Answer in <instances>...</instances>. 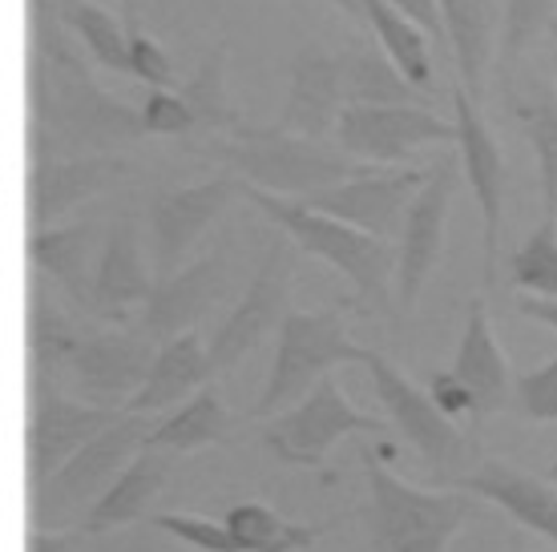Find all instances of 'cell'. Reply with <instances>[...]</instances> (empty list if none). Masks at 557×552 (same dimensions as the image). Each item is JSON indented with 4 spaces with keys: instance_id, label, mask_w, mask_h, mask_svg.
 Listing matches in <instances>:
<instances>
[{
    "instance_id": "6da1fadb",
    "label": "cell",
    "mask_w": 557,
    "mask_h": 552,
    "mask_svg": "<svg viewBox=\"0 0 557 552\" xmlns=\"http://www.w3.org/2000/svg\"><path fill=\"white\" fill-rule=\"evenodd\" d=\"M70 28L25 37V166L82 153H126L146 138L141 110H129L94 81Z\"/></svg>"
},
{
    "instance_id": "7a4b0ae2",
    "label": "cell",
    "mask_w": 557,
    "mask_h": 552,
    "mask_svg": "<svg viewBox=\"0 0 557 552\" xmlns=\"http://www.w3.org/2000/svg\"><path fill=\"white\" fill-rule=\"evenodd\" d=\"M243 198L259 214H267V222L278 226L304 254H315L348 278L356 287L348 306H360V315H392L396 311V247L392 242L368 235V230H356L332 214H320L295 198L267 193L259 186H247Z\"/></svg>"
},
{
    "instance_id": "3957f363",
    "label": "cell",
    "mask_w": 557,
    "mask_h": 552,
    "mask_svg": "<svg viewBox=\"0 0 557 552\" xmlns=\"http://www.w3.org/2000/svg\"><path fill=\"white\" fill-rule=\"evenodd\" d=\"M186 150L219 162L247 186H259V190L278 193V198H295V202L332 190V186L356 178L368 166V162L348 158L344 150H332L327 141L295 138V134H283L275 125L255 122H247L231 138L186 141Z\"/></svg>"
},
{
    "instance_id": "277c9868",
    "label": "cell",
    "mask_w": 557,
    "mask_h": 552,
    "mask_svg": "<svg viewBox=\"0 0 557 552\" xmlns=\"http://www.w3.org/2000/svg\"><path fill=\"white\" fill-rule=\"evenodd\" d=\"M162 415L122 412L110 428L94 436L77 456H70L49 480L25 497V525L49 532H77L89 509L113 488V480L150 448Z\"/></svg>"
},
{
    "instance_id": "5b68a950",
    "label": "cell",
    "mask_w": 557,
    "mask_h": 552,
    "mask_svg": "<svg viewBox=\"0 0 557 552\" xmlns=\"http://www.w3.org/2000/svg\"><path fill=\"white\" fill-rule=\"evenodd\" d=\"M368 500L360 509L368 552H445L476 516L473 492H424L405 484L376 452H363Z\"/></svg>"
},
{
    "instance_id": "8992f818",
    "label": "cell",
    "mask_w": 557,
    "mask_h": 552,
    "mask_svg": "<svg viewBox=\"0 0 557 552\" xmlns=\"http://www.w3.org/2000/svg\"><path fill=\"white\" fill-rule=\"evenodd\" d=\"M344 306L348 303L320 306V311H287L283 327L275 331V360H271L263 396L247 412L251 419H271L287 412L335 367L368 360V347L351 343L344 331Z\"/></svg>"
},
{
    "instance_id": "52a82bcc",
    "label": "cell",
    "mask_w": 557,
    "mask_h": 552,
    "mask_svg": "<svg viewBox=\"0 0 557 552\" xmlns=\"http://www.w3.org/2000/svg\"><path fill=\"white\" fill-rule=\"evenodd\" d=\"M388 428L392 424H384L376 415H363L360 407H351L339 384L327 375L295 407L271 415V424L259 440L287 468H323V456L344 436H388Z\"/></svg>"
},
{
    "instance_id": "ba28073f",
    "label": "cell",
    "mask_w": 557,
    "mask_h": 552,
    "mask_svg": "<svg viewBox=\"0 0 557 552\" xmlns=\"http://www.w3.org/2000/svg\"><path fill=\"white\" fill-rule=\"evenodd\" d=\"M117 415V407L85 403L57 384H25V497L110 428Z\"/></svg>"
},
{
    "instance_id": "9c48e42d",
    "label": "cell",
    "mask_w": 557,
    "mask_h": 552,
    "mask_svg": "<svg viewBox=\"0 0 557 552\" xmlns=\"http://www.w3.org/2000/svg\"><path fill=\"white\" fill-rule=\"evenodd\" d=\"M363 367L372 375V387H376L380 403L388 412V424L400 431V440L412 452H420V460L429 464L436 480H453L457 468L465 464V456H469L465 431L432 403L429 387H417L405 372H396L380 351H368Z\"/></svg>"
},
{
    "instance_id": "30bf717a",
    "label": "cell",
    "mask_w": 557,
    "mask_h": 552,
    "mask_svg": "<svg viewBox=\"0 0 557 552\" xmlns=\"http://www.w3.org/2000/svg\"><path fill=\"white\" fill-rule=\"evenodd\" d=\"M247 190V181L223 170L214 178L190 181V186H170V190H153L150 206H146V235H150V259L158 275H174L182 271V259L190 254L198 238L207 235V226L219 222V214L231 210Z\"/></svg>"
},
{
    "instance_id": "8fae6325",
    "label": "cell",
    "mask_w": 557,
    "mask_h": 552,
    "mask_svg": "<svg viewBox=\"0 0 557 552\" xmlns=\"http://www.w3.org/2000/svg\"><path fill=\"white\" fill-rule=\"evenodd\" d=\"M158 360V343H150L138 327H89L70 363L65 391L98 407H117L126 412L129 400L138 396L150 367Z\"/></svg>"
},
{
    "instance_id": "7c38bea8",
    "label": "cell",
    "mask_w": 557,
    "mask_h": 552,
    "mask_svg": "<svg viewBox=\"0 0 557 552\" xmlns=\"http://www.w3.org/2000/svg\"><path fill=\"white\" fill-rule=\"evenodd\" d=\"M335 146L368 166H400L424 146H457V122L424 105H348L335 125Z\"/></svg>"
},
{
    "instance_id": "4fadbf2b",
    "label": "cell",
    "mask_w": 557,
    "mask_h": 552,
    "mask_svg": "<svg viewBox=\"0 0 557 552\" xmlns=\"http://www.w3.org/2000/svg\"><path fill=\"white\" fill-rule=\"evenodd\" d=\"M287 287H292V238H271V247H267L247 294L219 323V331L210 335L207 351L210 363H214V375L235 372L267 335L283 327V318H287Z\"/></svg>"
},
{
    "instance_id": "5bb4252c",
    "label": "cell",
    "mask_w": 557,
    "mask_h": 552,
    "mask_svg": "<svg viewBox=\"0 0 557 552\" xmlns=\"http://www.w3.org/2000/svg\"><path fill=\"white\" fill-rule=\"evenodd\" d=\"M460 153H448L429 170L424 186L417 190L412 206L405 214V230H400V247H396V315L405 318L417 306L420 290L432 278V266L441 259L445 247V222L453 193H457Z\"/></svg>"
},
{
    "instance_id": "9a60e30c",
    "label": "cell",
    "mask_w": 557,
    "mask_h": 552,
    "mask_svg": "<svg viewBox=\"0 0 557 552\" xmlns=\"http://www.w3.org/2000/svg\"><path fill=\"white\" fill-rule=\"evenodd\" d=\"M424 178H429V170L363 166L356 178L304 198V206L332 214V218L348 222L356 230H368V235L384 238V242H396L400 230H405L408 206H412L417 190L424 186Z\"/></svg>"
},
{
    "instance_id": "2e32d148",
    "label": "cell",
    "mask_w": 557,
    "mask_h": 552,
    "mask_svg": "<svg viewBox=\"0 0 557 552\" xmlns=\"http://www.w3.org/2000/svg\"><path fill=\"white\" fill-rule=\"evenodd\" d=\"M134 170L126 153H82V158H49L25 166V235L61 226V218L110 190Z\"/></svg>"
},
{
    "instance_id": "e0dca14e",
    "label": "cell",
    "mask_w": 557,
    "mask_h": 552,
    "mask_svg": "<svg viewBox=\"0 0 557 552\" xmlns=\"http://www.w3.org/2000/svg\"><path fill=\"white\" fill-rule=\"evenodd\" d=\"M348 110V77H344V53H327L323 45L304 41L292 53V77L283 110L271 125L295 138L327 141L335 138L339 113Z\"/></svg>"
},
{
    "instance_id": "ac0fdd59",
    "label": "cell",
    "mask_w": 557,
    "mask_h": 552,
    "mask_svg": "<svg viewBox=\"0 0 557 552\" xmlns=\"http://www.w3.org/2000/svg\"><path fill=\"white\" fill-rule=\"evenodd\" d=\"M453 122H457V153L465 178L473 186V198L481 206L485 222V266H481V283L493 287L497 283V238H502V210H505V158L502 146L493 138L488 122L481 117L476 101L465 93V85H453Z\"/></svg>"
},
{
    "instance_id": "d6986e66",
    "label": "cell",
    "mask_w": 557,
    "mask_h": 552,
    "mask_svg": "<svg viewBox=\"0 0 557 552\" xmlns=\"http://www.w3.org/2000/svg\"><path fill=\"white\" fill-rule=\"evenodd\" d=\"M226 242L195 259L190 266H182L174 275H158L153 278V290L146 306H141L138 315V327L150 343H170V339H178V335L195 331V323L207 315L210 306L223 299L226 290Z\"/></svg>"
},
{
    "instance_id": "ffe728a7",
    "label": "cell",
    "mask_w": 557,
    "mask_h": 552,
    "mask_svg": "<svg viewBox=\"0 0 557 552\" xmlns=\"http://www.w3.org/2000/svg\"><path fill=\"white\" fill-rule=\"evenodd\" d=\"M150 290L153 278L141 263L138 222L122 214L106 226V238H101L94 290H89V318L106 323V327H134Z\"/></svg>"
},
{
    "instance_id": "44dd1931",
    "label": "cell",
    "mask_w": 557,
    "mask_h": 552,
    "mask_svg": "<svg viewBox=\"0 0 557 552\" xmlns=\"http://www.w3.org/2000/svg\"><path fill=\"white\" fill-rule=\"evenodd\" d=\"M82 339L85 331L61 306V299L53 294V283L33 271L25 283V384L65 387L70 363Z\"/></svg>"
},
{
    "instance_id": "7402d4cb",
    "label": "cell",
    "mask_w": 557,
    "mask_h": 552,
    "mask_svg": "<svg viewBox=\"0 0 557 552\" xmlns=\"http://www.w3.org/2000/svg\"><path fill=\"white\" fill-rule=\"evenodd\" d=\"M101 230L98 218L65 222L49 230H28L25 235V263L53 283L82 315H89V290H94V266L101 254Z\"/></svg>"
},
{
    "instance_id": "603a6c76",
    "label": "cell",
    "mask_w": 557,
    "mask_h": 552,
    "mask_svg": "<svg viewBox=\"0 0 557 552\" xmlns=\"http://www.w3.org/2000/svg\"><path fill=\"white\" fill-rule=\"evenodd\" d=\"M460 492H473L476 500H488L502 512H509L517 525L537 532L557 544V488L542 476L513 468L505 460H485L473 472L457 476Z\"/></svg>"
},
{
    "instance_id": "cb8c5ba5",
    "label": "cell",
    "mask_w": 557,
    "mask_h": 552,
    "mask_svg": "<svg viewBox=\"0 0 557 552\" xmlns=\"http://www.w3.org/2000/svg\"><path fill=\"white\" fill-rule=\"evenodd\" d=\"M453 375L473 391L476 419L493 412H505V407L513 403V375H509V363H505L502 347L493 339V327H488V315L481 299H469V303H465V331H460Z\"/></svg>"
},
{
    "instance_id": "d4e9b609",
    "label": "cell",
    "mask_w": 557,
    "mask_h": 552,
    "mask_svg": "<svg viewBox=\"0 0 557 552\" xmlns=\"http://www.w3.org/2000/svg\"><path fill=\"white\" fill-rule=\"evenodd\" d=\"M210 379H214V363H210L207 343H202L195 331H186V335H178V339H170V343L158 347L150 379H146V387L129 400L126 412H141V415L174 412V407H182L190 396H198Z\"/></svg>"
},
{
    "instance_id": "484cf974",
    "label": "cell",
    "mask_w": 557,
    "mask_h": 552,
    "mask_svg": "<svg viewBox=\"0 0 557 552\" xmlns=\"http://www.w3.org/2000/svg\"><path fill=\"white\" fill-rule=\"evenodd\" d=\"M441 16H445V37L448 53L457 65L465 93L481 101L485 93V73L497 57V41H502V28H497V0H436Z\"/></svg>"
},
{
    "instance_id": "4316f807",
    "label": "cell",
    "mask_w": 557,
    "mask_h": 552,
    "mask_svg": "<svg viewBox=\"0 0 557 552\" xmlns=\"http://www.w3.org/2000/svg\"><path fill=\"white\" fill-rule=\"evenodd\" d=\"M166 460L170 452H158V448H146L141 456H134V464L113 480L110 492L89 509V516L77 525V532L82 537H101V532H113V528L141 520L153 500H158V492H162V484H166Z\"/></svg>"
},
{
    "instance_id": "83f0119b",
    "label": "cell",
    "mask_w": 557,
    "mask_h": 552,
    "mask_svg": "<svg viewBox=\"0 0 557 552\" xmlns=\"http://www.w3.org/2000/svg\"><path fill=\"white\" fill-rule=\"evenodd\" d=\"M226 45H210L198 57V70L178 85L182 101L195 113V138H231L247 125V113L226 97Z\"/></svg>"
},
{
    "instance_id": "f1b7e54d",
    "label": "cell",
    "mask_w": 557,
    "mask_h": 552,
    "mask_svg": "<svg viewBox=\"0 0 557 552\" xmlns=\"http://www.w3.org/2000/svg\"><path fill=\"white\" fill-rule=\"evenodd\" d=\"M210 443H235V415L226 412V403L210 384L182 407L162 415V424L150 436V448L158 452H195Z\"/></svg>"
},
{
    "instance_id": "f546056e",
    "label": "cell",
    "mask_w": 557,
    "mask_h": 552,
    "mask_svg": "<svg viewBox=\"0 0 557 552\" xmlns=\"http://www.w3.org/2000/svg\"><path fill=\"white\" fill-rule=\"evenodd\" d=\"M344 77H348V105H424L432 110V93L408 81L384 49H372V45L344 49Z\"/></svg>"
},
{
    "instance_id": "4dcf8cb0",
    "label": "cell",
    "mask_w": 557,
    "mask_h": 552,
    "mask_svg": "<svg viewBox=\"0 0 557 552\" xmlns=\"http://www.w3.org/2000/svg\"><path fill=\"white\" fill-rule=\"evenodd\" d=\"M363 16H368V28L380 37V49L400 65L408 81L432 93V49H429V33L408 21L400 9H392L388 0H363Z\"/></svg>"
},
{
    "instance_id": "1f68e13d",
    "label": "cell",
    "mask_w": 557,
    "mask_h": 552,
    "mask_svg": "<svg viewBox=\"0 0 557 552\" xmlns=\"http://www.w3.org/2000/svg\"><path fill=\"white\" fill-rule=\"evenodd\" d=\"M65 28H70L73 37L82 41L85 57L101 65V70L110 73H126L129 77V25L126 21H117L113 13L98 9L94 0H70L65 9Z\"/></svg>"
},
{
    "instance_id": "d6a6232c",
    "label": "cell",
    "mask_w": 557,
    "mask_h": 552,
    "mask_svg": "<svg viewBox=\"0 0 557 552\" xmlns=\"http://www.w3.org/2000/svg\"><path fill=\"white\" fill-rule=\"evenodd\" d=\"M513 117L521 122V134L530 141L533 158H537L545 210H557V93L545 85L530 101H517Z\"/></svg>"
},
{
    "instance_id": "836d02e7",
    "label": "cell",
    "mask_w": 557,
    "mask_h": 552,
    "mask_svg": "<svg viewBox=\"0 0 557 552\" xmlns=\"http://www.w3.org/2000/svg\"><path fill=\"white\" fill-rule=\"evenodd\" d=\"M223 525L238 537V544L247 552L255 549H271V544H283V540H295L299 549H311L320 540L323 525H287L275 509H267L259 500H238L223 512Z\"/></svg>"
},
{
    "instance_id": "e575fe53",
    "label": "cell",
    "mask_w": 557,
    "mask_h": 552,
    "mask_svg": "<svg viewBox=\"0 0 557 552\" xmlns=\"http://www.w3.org/2000/svg\"><path fill=\"white\" fill-rule=\"evenodd\" d=\"M513 287L537 299H557V210H545L533 230L509 259Z\"/></svg>"
},
{
    "instance_id": "d590c367",
    "label": "cell",
    "mask_w": 557,
    "mask_h": 552,
    "mask_svg": "<svg viewBox=\"0 0 557 552\" xmlns=\"http://www.w3.org/2000/svg\"><path fill=\"white\" fill-rule=\"evenodd\" d=\"M557 21V0H505L502 9V41H497V70L509 73L530 53L537 37L549 33Z\"/></svg>"
},
{
    "instance_id": "8d00e7d4",
    "label": "cell",
    "mask_w": 557,
    "mask_h": 552,
    "mask_svg": "<svg viewBox=\"0 0 557 552\" xmlns=\"http://www.w3.org/2000/svg\"><path fill=\"white\" fill-rule=\"evenodd\" d=\"M150 525L162 528V532H170L174 540H182V544H190V549H198V552H247L223 520L186 516V512H158V516H150Z\"/></svg>"
},
{
    "instance_id": "74e56055",
    "label": "cell",
    "mask_w": 557,
    "mask_h": 552,
    "mask_svg": "<svg viewBox=\"0 0 557 552\" xmlns=\"http://www.w3.org/2000/svg\"><path fill=\"white\" fill-rule=\"evenodd\" d=\"M141 122H146V138H195V113L178 89H146Z\"/></svg>"
},
{
    "instance_id": "f35d334b",
    "label": "cell",
    "mask_w": 557,
    "mask_h": 552,
    "mask_svg": "<svg viewBox=\"0 0 557 552\" xmlns=\"http://www.w3.org/2000/svg\"><path fill=\"white\" fill-rule=\"evenodd\" d=\"M513 407L525 419L557 424V355L537 372H525L513 379Z\"/></svg>"
},
{
    "instance_id": "ab89813d",
    "label": "cell",
    "mask_w": 557,
    "mask_h": 552,
    "mask_svg": "<svg viewBox=\"0 0 557 552\" xmlns=\"http://www.w3.org/2000/svg\"><path fill=\"white\" fill-rule=\"evenodd\" d=\"M129 77H138L146 89H178L170 53L138 25H129Z\"/></svg>"
},
{
    "instance_id": "60d3db41",
    "label": "cell",
    "mask_w": 557,
    "mask_h": 552,
    "mask_svg": "<svg viewBox=\"0 0 557 552\" xmlns=\"http://www.w3.org/2000/svg\"><path fill=\"white\" fill-rule=\"evenodd\" d=\"M429 396H432V403H436V407L448 415V419H457V415H473V419H476L473 391L460 384L453 372H436V375H432V379H429Z\"/></svg>"
},
{
    "instance_id": "b9f144b4",
    "label": "cell",
    "mask_w": 557,
    "mask_h": 552,
    "mask_svg": "<svg viewBox=\"0 0 557 552\" xmlns=\"http://www.w3.org/2000/svg\"><path fill=\"white\" fill-rule=\"evenodd\" d=\"M392 9H400L408 21H417L424 33L432 37V45L448 53V37H445V16H441V4L436 0H388Z\"/></svg>"
},
{
    "instance_id": "7bdbcfd3",
    "label": "cell",
    "mask_w": 557,
    "mask_h": 552,
    "mask_svg": "<svg viewBox=\"0 0 557 552\" xmlns=\"http://www.w3.org/2000/svg\"><path fill=\"white\" fill-rule=\"evenodd\" d=\"M82 532H49V528H28L25 552H77Z\"/></svg>"
},
{
    "instance_id": "ee69618b",
    "label": "cell",
    "mask_w": 557,
    "mask_h": 552,
    "mask_svg": "<svg viewBox=\"0 0 557 552\" xmlns=\"http://www.w3.org/2000/svg\"><path fill=\"white\" fill-rule=\"evenodd\" d=\"M517 315L533 318V323H545L557 331V299H537V294H521L517 299Z\"/></svg>"
},
{
    "instance_id": "f6af8a7d",
    "label": "cell",
    "mask_w": 557,
    "mask_h": 552,
    "mask_svg": "<svg viewBox=\"0 0 557 552\" xmlns=\"http://www.w3.org/2000/svg\"><path fill=\"white\" fill-rule=\"evenodd\" d=\"M327 4H335V9H339V13L348 16L351 25H368V16H363V0H327Z\"/></svg>"
},
{
    "instance_id": "bcb514c9",
    "label": "cell",
    "mask_w": 557,
    "mask_h": 552,
    "mask_svg": "<svg viewBox=\"0 0 557 552\" xmlns=\"http://www.w3.org/2000/svg\"><path fill=\"white\" fill-rule=\"evenodd\" d=\"M122 21H126V25L138 21V0H122Z\"/></svg>"
},
{
    "instance_id": "7dc6e473",
    "label": "cell",
    "mask_w": 557,
    "mask_h": 552,
    "mask_svg": "<svg viewBox=\"0 0 557 552\" xmlns=\"http://www.w3.org/2000/svg\"><path fill=\"white\" fill-rule=\"evenodd\" d=\"M545 37H549V57H554V73H557V21L549 25V33H545Z\"/></svg>"
},
{
    "instance_id": "c3c4849f",
    "label": "cell",
    "mask_w": 557,
    "mask_h": 552,
    "mask_svg": "<svg viewBox=\"0 0 557 552\" xmlns=\"http://www.w3.org/2000/svg\"><path fill=\"white\" fill-rule=\"evenodd\" d=\"M299 544L295 540H283V544H271V549H255V552H295Z\"/></svg>"
},
{
    "instance_id": "681fc988",
    "label": "cell",
    "mask_w": 557,
    "mask_h": 552,
    "mask_svg": "<svg viewBox=\"0 0 557 552\" xmlns=\"http://www.w3.org/2000/svg\"><path fill=\"white\" fill-rule=\"evenodd\" d=\"M545 480H549V484L557 488V464H549V472H545Z\"/></svg>"
},
{
    "instance_id": "f907efd6",
    "label": "cell",
    "mask_w": 557,
    "mask_h": 552,
    "mask_svg": "<svg viewBox=\"0 0 557 552\" xmlns=\"http://www.w3.org/2000/svg\"><path fill=\"white\" fill-rule=\"evenodd\" d=\"M509 552H530V549H509ZM545 552H557V549H545Z\"/></svg>"
},
{
    "instance_id": "816d5d0a",
    "label": "cell",
    "mask_w": 557,
    "mask_h": 552,
    "mask_svg": "<svg viewBox=\"0 0 557 552\" xmlns=\"http://www.w3.org/2000/svg\"><path fill=\"white\" fill-rule=\"evenodd\" d=\"M65 4H70V0H65Z\"/></svg>"
}]
</instances>
